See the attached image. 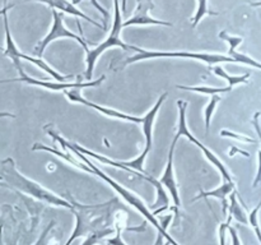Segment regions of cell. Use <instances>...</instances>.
Wrapping results in <instances>:
<instances>
[{"label":"cell","instance_id":"6da1fadb","mask_svg":"<svg viewBox=\"0 0 261 245\" xmlns=\"http://www.w3.org/2000/svg\"><path fill=\"white\" fill-rule=\"evenodd\" d=\"M71 203V212L75 216V227L65 245H70L79 236H88L99 230L109 229L107 225H110L115 211L119 207V201L116 198L101 204H81L76 202Z\"/></svg>","mask_w":261,"mask_h":245},{"label":"cell","instance_id":"7a4b0ae2","mask_svg":"<svg viewBox=\"0 0 261 245\" xmlns=\"http://www.w3.org/2000/svg\"><path fill=\"white\" fill-rule=\"evenodd\" d=\"M0 185L14 189V190L20 191V193L33 197V198L38 199V201L51 204V206L63 207V208L70 209V211L73 209V203L71 202L60 198V197L54 194L48 189L43 188V186H41L36 181L22 175L18 171L14 160L10 157L0 160Z\"/></svg>","mask_w":261,"mask_h":245},{"label":"cell","instance_id":"3957f363","mask_svg":"<svg viewBox=\"0 0 261 245\" xmlns=\"http://www.w3.org/2000/svg\"><path fill=\"white\" fill-rule=\"evenodd\" d=\"M47 134H50L51 137H53L54 139L56 140V142L60 143V144L63 145L64 148H68V150H70L71 152L75 153V155L78 156L79 158H82V160H83V162L87 163V166H88V167L91 168L92 171H93V174H96V175L99 176V178H101L102 180H105V181H106V183H109L110 185H111L112 188H114L115 190H116L117 193H119L120 195H121L122 198H124L125 201H126L127 203L130 204V206H133L135 209H137V211H139L140 213H142L143 216H144L145 218H147L148 221H149L150 224H152L153 226H154L155 229H157L158 237H157V241H155V245H160V242L162 241V239H167L168 241H170V244H172V245H178L177 242H176L175 240H173L172 237H171L170 235L167 234V231L162 229V226H161L160 221H158V219L155 218L154 216H153V213L149 211V209L147 208V207H145V204L143 203V201H140V199L138 198V197L135 195L134 193H132V191H129V190H126V189H125V188H122V186L120 185V184H117L116 181H114L111 178H109V176H107L106 174L102 173V171L99 170V168L97 167V166H94L93 162H91V161H89L88 158H87L86 156L83 155V153L78 152V151H76L75 148H74L73 145H71L70 142H68V140L64 139V138L61 137V135H59L58 133H55V132H53V130L48 129L47 130Z\"/></svg>","mask_w":261,"mask_h":245},{"label":"cell","instance_id":"277c9868","mask_svg":"<svg viewBox=\"0 0 261 245\" xmlns=\"http://www.w3.org/2000/svg\"><path fill=\"white\" fill-rule=\"evenodd\" d=\"M120 0H114V5H115V17H114V24H112V30L111 33H110L109 37L103 41L102 43H99L97 47H94L93 50H89L87 53V69H86V79L87 81H91L92 79V74H93V69L94 65H96V61L107 48L110 47H121L124 50H134V46L133 45H127L125 43L124 41L121 40L120 35H121V30H122V19H121V14H120Z\"/></svg>","mask_w":261,"mask_h":245},{"label":"cell","instance_id":"5b68a950","mask_svg":"<svg viewBox=\"0 0 261 245\" xmlns=\"http://www.w3.org/2000/svg\"><path fill=\"white\" fill-rule=\"evenodd\" d=\"M134 51H138L137 55L126 59L124 65L135 63V61L145 60V59L152 58H186V59H195V60L205 61L209 65L217 63H234L232 58L227 55H221V54H208V53H189V51H149L144 50L134 46Z\"/></svg>","mask_w":261,"mask_h":245},{"label":"cell","instance_id":"8992f818","mask_svg":"<svg viewBox=\"0 0 261 245\" xmlns=\"http://www.w3.org/2000/svg\"><path fill=\"white\" fill-rule=\"evenodd\" d=\"M167 96H168V93H167V92H165V93H163L162 96H161L160 99L157 100V102H155L154 106L152 107V110H149V111L147 112V115L143 117L142 125H143V130H144L145 148H144V151H143L142 155H140L138 158H135V160L124 161V162H121L122 165H125L126 167L132 168V170H137V171H140V173L145 174L144 170H143V163H144V160H145V157H147V155L150 152V150H152L153 124H154V120H155V116H157V112L160 111L161 106H162V104L165 102V100L167 99Z\"/></svg>","mask_w":261,"mask_h":245},{"label":"cell","instance_id":"52a82bcc","mask_svg":"<svg viewBox=\"0 0 261 245\" xmlns=\"http://www.w3.org/2000/svg\"><path fill=\"white\" fill-rule=\"evenodd\" d=\"M177 106H178V129H177V133H176V137L180 138L181 135H185V137L188 138V139H190L194 144L198 145V147L203 151L204 155L206 156V158H208V160L211 161V162L213 163L217 168H218L219 173H221L222 176H223L224 181H233L232 180L231 175H229L228 170H227L226 166L223 165V162H222V161L219 160V158L217 157V156L214 155L211 150H208L205 145L201 144V143L199 142V140L196 139V138L194 137L190 132H189L188 122H186V109H188V102L182 101V100H178Z\"/></svg>","mask_w":261,"mask_h":245},{"label":"cell","instance_id":"ba28073f","mask_svg":"<svg viewBox=\"0 0 261 245\" xmlns=\"http://www.w3.org/2000/svg\"><path fill=\"white\" fill-rule=\"evenodd\" d=\"M53 15H54V22H53V27H51V31L47 33V36H46V37L41 41L40 45L36 47V53L38 54V56H42L43 51H45V48L47 47L48 43L53 42V41H55V40H58V38H64V37L78 41V42L82 45V47H83L84 50L88 53L89 47H88V43H87V41L84 40L82 36H78V35H75V33L71 32V31L66 30L65 26H64V23H63V17H61L60 13H59L58 10L53 9Z\"/></svg>","mask_w":261,"mask_h":245},{"label":"cell","instance_id":"9c48e42d","mask_svg":"<svg viewBox=\"0 0 261 245\" xmlns=\"http://www.w3.org/2000/svg\"><path fill=\"white\" fill-rule=\"evenodd\" d=\"M154 8V3L152 0H137V8L134 10V14L126 20L122 22V27L127 26H145V24H157L166 26V27H172V23L166 22V20H158L150 17L149 12Z\"/></svg>","mask_w":261,"mask_h":245},{"label":"cell","instance_id":"30bf717a","mask_svg":"<svg viewBox=\"0 0 261 245\" xmlns=\"http://www.w3.org/2000/svg\"><path fill=\"white\" fill-rule=\"evenodd\" d=\"M178 139H180V138L175 135L172 144H171L170 152H168V160H167V165H166V168H165V173H163L162 178L158 180L162 185H165L166 188L168 189V191L171 193V197H172L173 199V203H175L176 211H178V208H180L181 206L177 183H176L175 174H173V156H175V148H176V144H177Z\"/></svg>","mask_w":261,"mask_h":245},{"label":"cell","instance_id":"8fae6325","mask_svg":"<svg viewBox=\"0 0 261 245\" xmlns=\"http://www.w3.org/2000/svg\"><path fill=\"white\" fill-rule=\"evenodd\" d=\"M106 77L102 76L99 77L97 81H89L86 82V83H82V82H73V83H64V82H45V81H38V79L32 78V77H28L27 74L22 76L20 78L12 79L13 82H24V83L33 84V86H40L43 87V88L53 89V91H65V89L70 88H86V87H94L101 84L102 82L105 81Z\"/></svg>","mask_w":261,"mask_h":245},{"label":"cell","instance_id":"7c38bea8","mask_svg":"<svg viewBox=\"0 0 261 245\" xmlns=\"http://www.w3.org/2000/svg\"><path fill=\"white\" fill-rule=\"evenodd\" d=\"M8 10H5L3 13V20H4V31H5V48L4 51V56L9 58L10 60L13 61L14 66L17 68V70L19 71L20 77L24 76V70L22 68V64H20V59H22L23 54L20 53L19 48L17 47L15 45L14 40L12 37V33H10V28H9V23H8V14H7Z\"/></svg>","mask_w":261,"mask_h":245},{"label":"cell","instance_id":"4fadbf2b","mask_svg":"<svg viewBox=\"0 0 261 245\" xmlns=\"http://www.w3.org/2000/svg\"><path fill=\"white\" fill-rule=\"evenodd\" d=\"M65 94L69 100H71V101L79 102V104L86 105V106H88V107H92V109L97 110V111L102 112V114L107 115V116L116 117V119H121V120H127V121L138 122V124H142V121H143V117L132 116V115H126V114H124V112H119V111H116V110L107 109V107L99 106V105L93 104V102L87 101V100L83 99V97H82L79 93H74V92H65Z\"/></svg>","mask_w":261,"mask_h":245},{"label":"cell","instance_id":"5bb4252c","mask_svg":"<svg viewBox=\"0 0 261 245\" xmlns=\"http://www.w3.org/2000/svg\"><path fill=\"white\" fill-rule=\"evenodd\" d=\"M28 2H41V3H45V4H47L48 7H51L53 9L55 10H61V12L64 13H68V14H71V15H75V17H79V18H83V19L88 20L89 23H92V24H94L96 27H99V28H103V26H101L99 23L94 22L92 18H89L88 15H86L84 13H82L81 10L76 9L75 7H74L73 4H71L69 0H28ZM105 30V28H103Z\"/></svg>","mask_w":261,"mask_h":245},{"label":"cell","instance_id":"9a60e30c","mask_svg":"<svg viewBox=\"0 0 261 245\" xmlns=\"http://www.w3.org/2000/svg\"><path fill=\"white\" fill-rule=\"evenodd\" d=\"M232 191H234V183H233V181H224V183L222 184L219 188L214 189V190L200 191L198 195L194 197L193 202L198 201V199H200V198H211V197H213V198L222 199V201H226L227 195H229Z\"/></svg>","mask_w":261,"mask_h":245},{"label":"cell","instance_id":"2e32d148","mask_svg":"<svg viewBox=\"0 0 261 245\" xmlns=\"http://www.w3.org/2000/svg\"><path fill=\"white\" fill-rule=\"evenodd\" d=\"M32 150L33 151H46V152H50V153H54V155H56V156H60L61 158H64V160H65V161L70 162L71 165H74V166H75V167L82 168V170L87 171V173H89V174H93V171H92L91 168L88 167V166L84 165V163H82L81 161H78V160H76V158H74L73 156L69 155V153L60 152V151L55 150V148H50V147H47V145L41 144V143H36V144H33Z\"/></svg>","mask_w":261,"mask_h":245},{"label":"cell","instance_id":"e0dca14e","mask_svg":"<svg viewBox=\"0 0 261 245\" xmlns=\"http://www.w3.org/2000/svg\"><path fill=\"white\" fill-rule=\"evenodd\" d=\"M236 194H237L236 191H232V193L229 194V204H228L229 217L234 218L237 222H240V224L247 225L249 224V218H247L246 213L244 212L242 207L240 206Z\"/></svg>","mask_w":261,"mask_h":245},{"label":"cell","instance_id":"ac0fdd59","mask_svg":"<svg viewBox=\"0 0 261 245\" xmlns=\"http://www.w3.org/2000/svg\"><path fill=\"white\" fill-rule=\"evenodd\" d=\"M213 71L218 77L226 79V81L228 82V87H231V88H233V87L237 86V84L247 83V79L250 78V73L242 74V76H229V74L222 68V66H214Z\"/></svg>","mask_w":261,"mask_h":245},{"label":"cell","instance_id":"d6986e66","mask_svg":"<svg viewBox=\"0 0 261 245\" xmlns=\"http://www.w3.org/2000/svg\"><path fill=\"white\" fill-rule=\"evenodd\" d=\"M198 2H199L198 10H196L195 15H194L193 23H191V26H193V27H196V26H198V23L200 22L201 19H203L204 15H206V14L218 15V13L213 12V10L209 9V8H208V0H198Z\"/></svg>","mask_w":261,"mask_h":245},{"label":"cell","instance_id":"ffe728a7","mask_svg":"<svg viewBox=\"0 0 261 245\" xmlns=\"http://www.w3.org/2000/svg\"><path fill=\"white\" fill-rule=\"evenodd\" d=\"M178 89H185V91H194L199 92V93H206V94H217L219 92H231V87H224V88H213V87H196V86H177Z\"/></svg>","mask_w":261,"mask_h":245},{"label":"cell","instance_id":"44dd1931","mask_svg":"<svg viewBox=\"0 0 261 245\" xmlns=\"http://www.w3.org/2000/svg\"><path fill=\"white\" fill-rule=\"evenodd\" d=\"M229 58H232L234 60V63H241V64H245V65H249V66H252V68H257L261 70V63L259 61L254 60L252 58H250L249 55H245V54H241V53H237V51H233V53H228Z\"/></svg>","mask_w":261,"mask_h":245},{"label":"cell","instance_id":"7402d4cb","mask_svg":"<svg viewBox=\"0 0 261 245\" xmlns=\"http://www.w3.org/2000/svg\"><path fill=\"white\" fill-rule=\"evenodd\" d=\"M112 232H114V230H112L111 227H109V229H105V230H99V231H96V232H93V234L88 235V236H87V239L84 240L83 244L82 245L98 244L99 241H102V239H105L106 236H109V235L112 234Z\"/></svg>","mask_w":261,"mask_h":245},{"label":"cell","instance_id":"603a6c76","mask_svg":"<svg viewBox=\"0 0 261 245\" xmlns=\"http://www.w3.org/2000/svg\"><path fill=\"white\" fill-rule=\"evenodd\" d=\"M260 208H261V201L259 202V204H257V206L255 207V208L252 209L251 212H250V214H249V224L251 225L252 227H254L255 234H256L257 240H259V242H260V245H261V229H260V225H259V217H257Z\"/></svg>","mask_w":261,"mask_h":245},{"label":"cell","instance_id":"cb8c5ba5","mask_svg":"<svg viewBox=\"0 0 261 245\" xmlns=\"http://www.w3.org/2000/svg\"><path fill=\"white\" fill-rule=\"evenodd\" d=\"M221 101V97L218 96V94H213L212 96V100L211 102L208 104V106L205 107V129L206 132L209 130V127H211V120H212V115H213L214 110H216L217 105H218V102Z\"/></svg>","mask_w":261,"mask_h":245},{"label":"cell","instance_id":"d4e9b609","mask_svg":"<svg viewBox=\"0 0 261 245\" xmlns=\"http://www.w3.org/2000/svg\"><path fill=\"white\" fill-rule=\"evenodd\" d=\"M219 38H222V40L227 41V42L229 43L228 53H233V51H236V48L239 47L242 42H244V38L242 37H237V36L228 35L226 31H223V32L219 33Z\"/></svg>","mask_w":261,"mask_h":245},{"label":"cell","instance_id":"484cf974","mask_svg":"<svg viewBox=\"0 0 261 245\" xmlns=\"http://www.w3.org/2000/svg\"><path fill=\"white\" fill-rule=\"evenodd\" d=\"M54 227H55V221H51L50 224H48V226L43 230L42 234L40 235L37 241H36L33 245H48V241H50V232Z\"/></svg>","mask_w":261,"mask_h":245},{"label":"cell","instance_id":"4316f807","mask_svg":"<svg viewBox=\"0 0 261 245\" xmlns=\"http://www.w3.org/2000/svg\"><path fill=\"white\" fill-rule=\"evenodd\" d=\"M219 134H221V137L234 138V139L241 140V142H245V143H256L257 142V140L254 139V138H250V137H245V135L236 134V133L229 132V130H227V129H222L221 132H219Z\"/></svg>","mask_w":261,"mask_h":245},{"label":"cell","instance_id":"83f0119b","mask_svg":"<svg viewBox=\"0 0 261 245\" xmlns=\"http://www.w3.org/2000/svg\"><path fill=\"white\" fill-rule=\"evenodd\" d=\"M115 227H116V229H115L114 237H111V239H107L106 244L107 245H126L121 237V229H120V226L119 225H116Z\"/></svg>","mask_w":261,"mask_h":245},{"label":"cell","instance_id":"f1b7e54d","mask_svg":"<svg viewBox=\"0 0 261 245\" xmlns=\"http://www.w3.org/2000/svg\"><path fill=\"white\" fill-rule=\"evenodd\" d=\"M232 217H228V221L226 224H222L219 227V245H226V231L229 226V222H231Z\"/></svg>","mask_w":261,"mask_h":245},{"label":"cell","instance_id":"f546056e","mask_svg":"<svg viewBox=\"0 0 261 245\" xmlns=\"http://www.w3.org/2000/svg\"><path fill=\"white\" fill-rule=\"evenodd\" d=\"M81 2H82V0H74L73 5L78 4V3H81ZM91 2H92V4H93V7L97 8V9H98L99 12L102 13V15H103V17L107 19V18H109V13H107V10H105V8H102L101 5H99V3L97 2V0H91Z\"/></svg>","mask_w":261,"mask_h":245},{"label":"cell","instance_id":"4dcf8cb0","mask_svg":"<svg viewBox=\"0 0 261 245\" xmlns=\"http://www.w3.org/2000/svg\"><path fill=\"white\" fill-rule=\"evenodd\" d=\"M227 230H228L229 235H231L232 245H241V241H240V237H239V234H237L236 229H234V227L228 226V229Z\"/></svg>","mask_w":261,"mask_h":245},{"label":"cell","instance_id":"1f68e13d","mask_svg":"<svg viewBox=\"0 0 261 245\" xmlns=\"http://www.w3.org/2000/svg\"><path fill=\"white\" fill-rule=\"evenodd\" d=\"M257 157H259V168H257L256 178H255L254 184H252V186H254V188H256L257 184H259L261 181V150L259 151V153H257Z\"/></svg>","mask_w":261,"mask_h":245},{"label":"cell","instance_id":"d6a6232c","mask_svg":"<svg viewBox=\"0 0 261 245\" xmlns=\"http://www.w3.org/2000/svg\"><path fill=\"white\" fill-rule=\"evenodd\" d=\"M13 7H14V4L8 5V4H7V0H4V7H3V9L0 10V15H3V13H4L5 10H9L10 8H13Z\"/></svg>","mask_w":261,"mask_h":245},{"label":"cell","instance_id":"836d02e7","mask_svg":"<svg viewBox=\"0 0 261 245\" xmlns=\"http://www.w3.org/2000/svg\"><path fill=\"white\" fill-rule=\"evenodd\" d=\"M0 117H15V115L10 112H0Z\"/></svg>","mask_w":261,"mask_h":245},{"label":"cell","instance_id":"e575fe53","mask_svg":"<svg viewBox=\"0 0 261 245\" xmlns=\"http://www.w3.org/2000/svg\"><path fill=\"white\" fill-rule=\"evenodd\" d=\"M122 4H121V10L122 12H125L126 10V0H121Z\"/></svg>","mask_w":261,"mask_h":245},{"label":"cell","instance_id":"d590c367","mask_svg":"<svg viewBox=\"0 0 261 245\" xmlns=\"http://www.w3.org/2000/svg\"><path fill=\"white\" fill-rule=\"evenodd\" d=\"M163 245H170V241H168V240H167V241H166Z\"/></svg>","mask_w":261,"mask_h":245},{"label":"cell","instance_id":"8d00e7d4","mask_svg":"<svg viewBox=\"0 0 261 245\" xmlns=\"http://www.w3.org/2000/svg\"><path fill=\"white\" fill-rule=\"evenodd\" d=\"M73 2H74V0H73ZM73 2H71V3H73Z\"/></svg>","mask_w":261,"mask_h":245}]
</instances>
